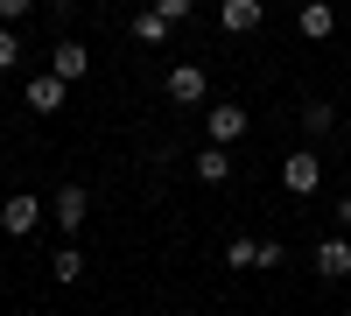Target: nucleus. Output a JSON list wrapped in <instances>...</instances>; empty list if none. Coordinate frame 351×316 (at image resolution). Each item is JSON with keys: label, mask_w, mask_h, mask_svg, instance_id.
Instances as JSON below:
<instances>
[{"label": "nucleus", "mask_w": 351, "mask_h": 316, "mask_svg": "<svg viewBox=\"0 0 351 316\" xmlns=\"http://www.w3.org/2000/svg\"><path fill=\"white\" fill-rule=\"evenodd\" d=\"M281 190L288 197H316V190H324V155H316V148L281 155Z\"/></svg>", "instance_id": "f257e3e1"}, {"label": "nucleus", "mask_w": 351, "mask_h": 316, "mask_svg": "<svg viewBox=\"0 0 351 316\" xmlns=\"http://www.w3.org/2000/svg\"><path fill=\"white\" fill-rule=\"evenodd\" d=\"M84 218H92V190H84V183H64V190H56V204H49V225H56L64 239H77Z\"/></svg>", "instance_id": "f03ea898"}, {"label": "nucleus", "mask_w": 351, "mask_h": 316, "mask_svg": "<svg viewBox=\"0 0 351 316\" xmlns=\"http://www.w3.org/2000/svg\"><path fill=\"white\" fill-rule=\"evenodd\" d=\"M246 127H253V112H246V106H211V112H204V134H211V148H239Z\"/></svg>", "instance_id": "7ed1b4c3"}, {"label": "nucleus", "mask_w": 351, "mask_h": 316, "mask_svg": "<svg viewBox=\"0 0 351 316\" xmlns=\"http://www.w3.org/2000/svg\"><path fill=\"white\" fill-rule=\"evenodd\" d=\"M36 225H43V197L14 190L8 204H0V232H8V239H28V232H36Z\"/></svg>", "instance_id": "20e7f679"}, {"label": "nucleus", "mask_w": 351, "mask_h": 316, "mask_svg": "<svg viewBox=\"0 0 351 316\" xmlns=\"http://www.w3.org/2000/svg\"><path fill=\"white\" fill-rule=\"evenodd\" d=\"M64 99H71V84L56 77V71H43V77L21 84V106H28V112H64Z\"/></svg>", "instance_id": "39448f33"}, {"label": "nucleus", "mask_w": 351, "mask_h": 316, "mask_svg": "<svg viewBox=\"0 0 351 316\" xmlns=\"http://www.w3.org/2000/svg\"><path fill=\"white\" fill-rule=\"evenodd\" d=\"M169 99L176 106H204V92H211V77H204V64H169Z\"/></svg>", "instance_id": "423d86ee"}, {"label": "nucleus", "mask_w": 351, "mask_h": 316, "mask_svg": "<svg viewBox=\"0 0 351 316\" xmlns=\"http://www.w3.org/2000/svg\"><path fill=\"white\" fill-rule=\"evenodd\" d=\"M267 21V0H218V28L225 36H253Z\"/></svg>", "instance_id": "0eeeda50"}, {"label": "nucleus", "mask_w": 351, "mask_h": 316, "mask_svg": "<svg viewBox=\"0 0 351 316\" xmlns=\"http://www.w3.org/2000/svg\"><path fill=\"white\" fill-rule=\"evenodd\" d=\"M49 71L64 77V84H77V77H92V49H84L77 36H64V42L49 49Z\"/></svg>", "instance_id": "6e6552de"}, {"label": "nucleus", "mask_w": 351, "mask_h": 316, "mask_svg": "<svg viewBox=\"0 0 351 316\" xmlns=\"http://www.w3.org/2000/svg\"><path fill=\"white\" fill-rule=\"evenodd\" d=\"M316 274H324V281H344L351 274V232H330L324 246H316Z\"/></svg>", "instance_id": "1a4fd4ad"}, {"label": "nucleus", "mask_w": 351, "mask_h": 316, "mask_svg": "<svg viewBox=\"0 0 351 316\" xmlns=\"http://www.w3.org/2000/svg\"><path fill=\"white\" fill-rule=\"evenodd\" d=\"M295 28H302L309 42H330V36H337V8H330V0H302V14H295Z\"/></svg>", "instance_id": "9d476101"}, {"label": "nucleus", "mask_w": 351, "mask_h": 316, "mask_svg": "<svg viewBox=\"0 0 351 316\" xmlns=\"http://www.w3.org/2000/svg\"><path fill=\"white\" fill-rule=\"evenodd\" d=\"M190 169H197V183H225L232 176V148H211V141H204V148L190 155Z\"/></svg>", "instance_id": "9b49d317"}, {"label": "nucleus", "mask_w": 351, "mask_h": 316, "mask_svg": "<svg viewBox=\"0 0 351 316\" xmlns=\"http://www.w3.org/2000/svg\"><path fill=\"white\" fill-rule=\"evenodd\" d=\"M49 281H64V289H77V281H84V253H77V239H64V246L49 253Z\"/></svg>", "instance_id": "f8f14e48"}, {"label": "nucleus", "mask_w": 351, "mask_h": 316, "mask_svg": "<svg viewBox=\"0 0 351 316\" xmlns=\"http://www.w3.org/2000/svg\"><path fill=\"white\" fill-rule=\"evenodd\" d=\"M330 127H337V106H330V99H302V134H316V141H324Z\"/></svg>", "instance_id": "ddd939ff"}, {"label": "nucleus", "mask_w": 351, "mask_h": 316, "mask_svg": "<svg viewBox=\"0 0 351 316\" xmlns=\"http://www.w3.org/2000/svg\"><path fill=\"white\" fill-rule=\"evenodd\" d=\"M225 267H232V274H246V267H260V239H246V232H239V239L225 246Z\"/></svg>", "instance_id": "4468645a"}, {"label": "nucleus", "mask_w": 351, "mask_h": 316, "mask_svg": "<svg viewBox=\"0 0 351 316\" xmlns=\"http://www.w3.org/2000/svg\"><path fill=\"white\" fill-rule=\"evenodd\" d=\"M134 42H148V49H162V42H169V21H162L155 8H148V14H134Z\"/></svg>", "instance_id": "2eb2a0df"}, {"label": "nucleus", "mask_w": 351, "mask_h": 316, "mask_svg": "<svg viewBox=\"0 0 351 316\" xmlns=\"http://www.w3.org/2000/svg\"><path fill=\"white\" fill-rule=\"evenodd\" d=\"M21 64V36H14V28H0V71H14Z\"/></svg>", "instance_id": "dca6fc26"}, {"label": "nucleus", "mask_w": 351, "mask_h": 316, "mask_svg": "<svg viewBox=\"0 0 351 316\" xmlns=\"http://www.w3.org/2000/svg\"><path fill=\"white\" fill-rule=\"evenodd\" d=\"M155 14H162V21H169V28H176V21H190V14H197V8H190V0H155Z\"/></svg>", "instance_id": "f3484780"}, {"label": "nucleus", "mask_w": 351, "mask_h": 316, "mask_svg": "<svg viewBox=\"0 0 351 316\" xmlns=\"http://www.w3.org/2000/svg\"><path fill=\"white\" fill-rule=\"evenodd\" d=\"M21 14H36V0H0V28H14Z\"/></svg>", "instance_id": "a211bd4d"}, {"label": "nucleus", "mask_w": 351, "mask_h": 316, "mask_svg": "<svg viewBox=\"0 0 351 316\" xmlns=\"http://www.w3.org/2000/svg\"><path fill=\"white\" fill-rule=\"evenodd\" d=\"M281 260H288V246H281V239H260V267H267V274H274Z\"/></svg>", "instance_id": "6ab92c4d"}, {"label": "nucleus", "mask_w": 351, "mask_h": 316, "mask_svg": "<svg viewBox=\"0 0 351 316\" xmlns=\"http://www.w3.org/2000/svg\"><path fill=\"white\" fill-rule=\"evenodd\" d=\"M330 218H337V225H344V232H351V190L337 197V211H330Z\"/></svg>", "instance_id": "aec40b11"}, {"label": "nucleus", "mask_w": 351, "mask_h": 316, "mask_svg": "<svg viewBox=\"0 0 351 316\" xmlns=\"http://www.w3.org/2000/svg\"><path fill=\"white\" fill-rule=\"evenodd\" d=\"M344 141H351V112H344Z\"/></svg>", "instance_id": "412c9836"}]
</instances>
